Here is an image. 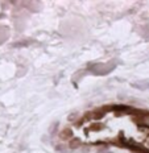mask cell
I'll use <instances>...</instances> for the list:
<instances>
[{"label": "cell", "mask_w": 149, "mask_h": 153, "mask_svg": "<svg viewBox=\"0 0 149 153\" xmlns=\"http://www.w3.org/2000/svg\"><path fill=\"white\" fill-rule=\"evenodd\" d=\"M116 68V62H110V63H94V65H91L88 70H90V73H93V74H96V75H106L111 73L113 69Z\"/></svg>", "instance_id": "6da1fadb"}, {"label": "cell", "mask_w": 149, "mask_h": 153, "mask_svg": "<svg viewBox=\"0 0 149 153\" xmlns=\"http://www.w3.org/2000/svg\"><path fill=\"white\" fill-rule=\"evenodd\" d=\"M98 153H112V152H110V151H107V149H100Z\"/></svg>", "instance_id": "7a4b0ae2"}, {"label": "cell", "mask_w": 149, "mask_h": 153, "mask_svg": "<svg viewBox=\"0 0 149 153\" xmlns=\"http://www.w3.org/2000/svg\"><path fill=\"white\" fill-rule=\"evenodd\" d=\"M148 88H149V83H148Z\"/></svg>", "instance_id": "3957f363"}]
</instances>
